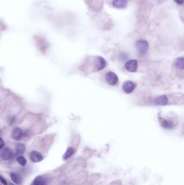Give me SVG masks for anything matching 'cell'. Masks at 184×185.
Returning <instances> with one entry per match:
<instances>
[{
  "label": "cell",
  "mask_w": 184,
  "mask_h": 185,
  "mask_svg": "<svg viewBox=\"0 0 184 185\" xmlns=\"http://www.w3.org/2000/svg\"><path fill=\"white\" fill-rule=\"evenodd\" d=\"M93 67L95 71H100L103 69L106 65V62L103 57L97 56L93 59Z\"/></svg>",
  "instance_id": "cell-1"
},
{
  "label": "cell",
  "mask_w": 184,
  "mask_h": 185,
  "mask_svg": "<svg viewBox=\"0 0 184 185\" xmlns=\"http://www.w3.org/2000/svg\"><path fill=\"white\" fill-rule=\"evenodd\" d=\"M136 47L139 55L144 56L148 52L149 45L145 40H139L136 42Z\"/></svg>",
  "instance_id": "cell-2"
},
{
  "label": "cell",
  "mask_w": 184,
  "mask_h": 185,
  "mask_svg": "<svg viewBox=\"0 0 184 185\" xmlns=\"http://www.w3.org/2000/svg\"><path fill=\"white\" fill-rule=\"evenodd\" d=\"M105 79L107 83L110 85H115L118 82V77L115 73L112 71H109L106 74Z\"/></svg>",
  "instance_id": "cell-3"
},
{
  "label": "cell",
  "mask_w": 184,
  "mask_h": 185,
  "mask_svg": "<svg viewBox=\"0 0 184 185\" xmlns=\"http://www.w3.org/2000/svg\"><path fill=\"white\" fill-rule=\"evenodd\" d=\"M136 84L131 81H126L123 85L124 92L127 94L131 93L136 88Z\"/></svg>",
  "instance_id": "cell-4"
},
{
  "label": "cell",
  "mask_w": 184,
  "mask_h": 185,
  "mask_svg": "<svg viewBox=\"0 0 184 185\" xmlns=\"http://www.w3.org/2000/svg\"><path fill=\"white\" fill-rule=\"evenodd\" d=\"M137 61L135 60H131L125 63V67L128 71L134 73L137 71Z\"/></svg>",
  "instance_id": "cell-5"
},
{
  "label": "cell",
  "mask_w": 184,
  "mask_h": 185,
  "mask_svg": "<svg viewBox=\"0 0 184 185\" xmlns=\"http://www.w3.org/2000/svg\"><path fill=\"white\" fill-rule=\"evenodd\" d=\"M159 122L162 127L165 129H170L174 128V122L172 120L163 118H159Z\"/></svg>",
  "instance_id": "cell-6"
},
{
  "label": "cell",
  "mask_w": 184,
  "mask_h": 185,
  "mask_svg": "<svg viewBox=\"0 0 184 185\" xmlns=\"http://www.w3.org/2000/svg\"><path fill=\"white\" fill-rule=\"evenodd\" d=\"M168 99L166 95H160L154 98L153 104L158 106H165L168 104Z\"/></svg>",
  "instance_id": "cell-7"
},
{
  "label": "cell",
  "mask_w": 184,
  "mask_h": 185,
  "mask_svg": "<svg viewBox=\"0 0 184 185\" xmlns=\"http://www.w3.org/2000/svg\"><path fill=\"white\" fill-rule=\"evenodd\" d=\"M13 153L11 149L5 148L2 150L1 153V158L3 160H9L12 157Z\"/></svg>",
  "instance_id": "cell-8"
},
{
  "label": "cell",
  "mask_w": 184,
  "mask_h": 185,
  "mask_svg": "<svg viewBox=\"0 0 184 185\" xmlns=\"http://www.w3.org/2000/svg\"><path fill=\"white\" fill-rule=\"evenodd\" d=\"M30 158L32 162L36 163L42 160L43 157L40 153L37 151H32L30 154Z\"/></svg>",
  "instance_id": "cell-9"
},
{
  "label": "cell",
  "mask_w": 184,
  "mask_h": 185,
  "mask_svg": "<svg viewBox=\"0 0 184 185\" xmlns=\"http://www.w3.org/2000/svg\"><path fill=\"white\" fill-rule=\"evenodd\" d=\"M23 135V130L20 128L15 127L12 129V139H14L15 140H20L22 138Z\"/></svg>",
  "instance_id": "cell-10"
},
{
  "label": "cell",
  "mask_w": 184,
  "mask_h": 185,
  "mask_svg": "<svg viewBox=\"0 0 184 185\" xmlns=\"http://www.w3.org/2000/svg\"><path fill=\"white\" fill-rule=\"evenodd\" d=\"M112 4L116 8H125L128 5V0H113Z\"/></svg>",
  "instance_id": "cell-11"
},
{
  "label": "cell",
  "mask_w": 184,
  "mask_h": 185,
  "mask_svg": "<svg viewBox=\"0 0 184 185\" xmlns=\"http://www.w3.org/2000/svg\"><path fill=\"white\" fill-rule=\"evenodd\" d=\"M15 149H16V152L18 154L22 155L24 154L26 148L24 144H21V143H18L17 144H16V147H15Z\"/></svg>",
  "instance_id": "cell-12"
},
{
  "label": "cell",
  "mask_w": 184,
  "mask_h": 185,
  "mask_svg": "<svg viewBox=\"0 0 184 185\" xmlns=\"http://www.w3.org/2000/svg\"><path fill=\"white\" fill-rule=\"evenodd\" d=\"M45 180L42 176L37 177L31 185H45Z\"/></svg>",
  "instance_id": "cell-13"
},
{
  "label": "cell",
  "mask_w": 184,
  "mask_h": 185,
  "mask_svg": "<svg viewBox=\"0 0 184 185\" xmlns=\"http://www.w3.org/2000/svg\"><path fill=\"white\" fill-rule=\"evenodd\" d=\"M74 153H75L74 149L73 148V147H69L67 149V151L63 155V159L67 160L69 159V158H70L74 154Z\"/></svg>",
  "instance_id": "cell-14"
},
{
  "label": "cell",
  "mask_w": 184,
  "mask_h": 185,
  "mask_svg": "<svg viewBox=\"0 0 184 185\" xmlns=\"http://www.w3.org/2000/svg\"><path fill=\"white\" fill-rule=\"evenodd\" d=\"M10 175L11 179L14 183L17 184V185L21 183L22 180H21L20 177L18 174L15 173H11L10 174Z\"/></svg>",
  "instance_id": "cell-15"
},
{
  "label": "cell",
  "mask_w": 184,
  "mask_h": 185,
  "mask_svg": "<svg viewBox=\"0 0 184 185\" xmlns=\"http://www.w3.org/2000/svg\"><path fill=\"white\" fill-rule=\"evenodd\" d=\"M175 65L178 68L184 69V57H179L177 59Z\"/></svg>",
  "instance_id": "cell-16"
},
{
  "label": "cell",
  "mask_w": 184,
  "mask_h": 185,
  "mask_svg": "<svg viewBox=\"0 0 184 185\" xmlns=\"http://www.w3.org/2000/svg\"><path fill=\"white\" fill-rule=\"evenodd\" d=\"M17 161L18 163L22 166H26V163H27L26 159L24 157H23L22 155H19L17 158Z\"/></svg>",
  "instance_id": "cell-17"
},
{
  "label": "cell",
  "mask_w": 184,
  "mask_h": 185,
  "mask_svg": "<svg viewBox=\"0 0 184 185\" xmlns=\"http://www.w3.org/2000/svg\"><path fill=\"white\" fill-rule=\"evenodd\" d=\"M0 179H1V181L2 183V184L3 185H8V183L7 182L6 180L3 178V177L1 176L0 177Z\"/></svg>",
  "instance_id": "cell-18"
},
{
  "label": "cell",
  "mask_w": 184,
  "mask_h": 185,
  "mask_svg": "<svg viewBox=\"0 0 184 185\" xmlns=\"http://www.w3.org/2000/svg\"><path fill=\"white\" fill-rule=\"evenodd\" d=\"M174 1L179 4H182L184 3V0H174Z\"/></svg>",
  "instance_id": "cell-19"
},
{
  "label": "cell",
  "mask_w": 184,
  "mask_h": 185,
  "mask_svg": "<svg viewBox=\"0 0 184 185\" xmlns=\"http://www.w3.org/2000/svg\"><path fill=\"white\" fill-rule=\"evenodd\" d=\"M4 146V144L3 143V140L2 138L1 139V145H0V148L2 149Z\"/></svg>",
  "instance_id": "cell-20"
},
{
  "label": "cell",
  "mask_w": 184,
  "mask_h": 185,
  "mask_svg": "<svg viewBox=\"0 0 184 185\" xmlns=\"http://www.w3.org/2000/svg\"><path fill=\"white\" fill-rule=\"evenodd\" d=\"M9 185H14V184H13V183H9Z\"/></svg>",
  "instance_id": "cell-21"
}]
</instances>
